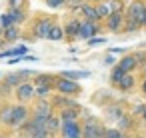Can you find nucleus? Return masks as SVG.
Segmentation results:
<instances>
[{
  "instance_id": "1",
  "label": "nucleus",
  "mask_w": 146,
  "mask_h": 138,
  "mask_svg": "<svg viewBox=\"0 0 146 138\" xmlns=\"http://www.w3.org/2000/svg\"><path fill=\"white\" fill-rule=\"evenodd\" d=\"M56 90L64 96H74L80 92V86L70 78H60V80H56Z\"/></svg>"
},
{
  "instance_id": "2",
  "label": "nucleus",
  "mask_w": 146,
  "mask_h": 138,
  "mask_svg": "<svg viewBox=\"0 0 146 138\" xmlns=\"http://www.w3.org/2000/svg\"><path fill=\"white\" fill-rule=\"evenodd\" d=\"M28 118V108L24 104H18V106H12V118H10V126L12 128H20Z\"/></svg>"
},
{
  "instance_id": "3",
  "label": "nucleus",
  "mask_w": 146,
  "mask_h": 138,
  "mask_svg": "<svg viewBox=\"0 0 146 138\" xmlns=\"http://www.w3.org/2000/svg\"><path fill=\"white\" fill-rule=\"evenodd\" d=\"M60 130L64 138H82V130L78 126L76 120H68V122H60Z\"/></svg>"
},
{
  "instance_id": "4",
  "label": "nucleus",
  "mask_w": 146,
  "mask_h": 138,
  "mask_svg": "<svg viewBox=\"0 0 146 138\" xmlns=\"http://www.w3.org/2000/svg\"><path fill=\"white\" fill-rule=\"evenodd\" d=\"M98 32V26H96V22H92V20H86V22H80V26H78V34L76 36H80V38H92L94 34Z\"/></svg>"
},
{
  "instance_id": "5",
  "label": "nucleus",
  "mask_w": 146,
  "mask_h": 138,
  "mask_svg": "<svg viewBox=\"0 0 146 138\" xmlns=\"http://www.w3.org/2000/svg\"><path fill=\"white\" fill-rule=\"evenodd\" d=\"M32 96H34V88H32V84H28V82H20V84L16 86V98H18L20 102H28Z\"/></svg>"
},
{
  "instance_id": "6",
  "label": "nucleus",
  "mask_w": 146,
  "mask_h": 138,
  "mask_svg": "<svg viewBox=\"0 0 146 138\" xmlns=\"http://www.w3.org/2000/svg\"><path fill=\"white\" fill-rule=\"evenodd\" d=\"M50 28H52V20H48V18H40V20L34 24V36H38V38H48Z\"/></svg>"
},
{
  "instance_id": "7",
  "label": "nucleus",
  "mask_w": 146,
  "mask_h": 138,
  "mask_svg": "<svg viewBox=\"0 0 146 138\" xmlns=\"http://www.w3.org/2000/svg\"><path fill=\"white\" fill-rule=\"evenodd\" d=\"M144 4L142 2H138V0H136V2H132L130 4V8H128V20H134V22H138L140 24V18H142V12H144Z\"/></svg>"
},
{
  "instance_id": "8",
  "label": "nucleus",
  "mask_w": 146,
  "mask_h": 138,
  "mask_svg": "<svg viewBox=\"0 0 146 138\" xmlns=\"http://www.w3.org/2000/svg\"><path fill=\"white\" fill-rule=\"evenodd\" d=\"M82 138H104V128L98 124H86L82 130Z\"/></svg>"
},
{
  "instance_id": "9",
  "label": "nucleus",
  "mask_w": 146,
  "mask_h": 138,
  "mask_svg": "<svg viewBox=\"0 0 146 138\" xmlns=\"http://www.w3.org/2000/svg\"><path fill=\"white\" fill-rule=\"evenodd\" d=\"M50 108H52V104L50 102H46L44 98H40V102L34 106V116H38V118H48L52 112H50Z\"/></svg>"
},
{
  "instance_id": "10",
  "label": "nucleus",
  "mask_w": 146,
  "mask_h": 138,
  "mask_svg": "<svg viewBox=\"0 0 146 138\" xmlns=\"http://www.w3.org/2000/svg\"><path fill=\"white\" fill-rule=\"evenodd\" d=\"M106 18H108V28H110L112 32H116V30L122 26V14H120V12H110Z\"/></svg>"
},
{
  "instance_id": "11",
  "label": "nucleus",
  "mask_w": 146,
  "mask_h": 138,
  "mask_svg": "<svg viewBox=\"0 0 146 138\" xmlns=\"http://www.w3.org/2000/svg\"><path fill=\"white\" fill-rule=\"evenodd\" d=\"M116 84H118V88H120V90H130V88L134 86V76H132L130 72H124V74L118 78V82H116Z\"/></svg>"
},
{
  "instance_id": "12",
  "label": "nucleus",
  "mask_w": 146,
  "mask_h": 138,
  "mask_svg": "<svg viewBox=\"0 0 146 138\" xmlns=\"http://www.w3.org/2000/svg\"><path fill=\"white\" fill-rule=\"evenodd\" d=\"M18 36H20V28H18L16 24H10V26H6V28H4V40L14 42Z\"/></svg>"
},
{
  "instance_id": "13",
  "label": "nucleus",
  "mask_w": 146,
  "mask_h": 138,
  "mask_svg": "<svg viewBox=\"0 0 146 138\" xmlns=\"http://www.w3.org/2000/svg\"><path fill=\"white\" fill-rule=\"evenodd\" d=\"M136 64H138V60H136V56H124L122 60H120V68L124 70V72H130V70H134L136 68Z\"/></svg>"
},
{
  "instance_id": "14",
  "label": "nucleus",
  "mask_w": 146,
  "mask_h": 138,
  "mask_svg": "<svg viewBox=\"0 0 146 138\" xmlns=\"http://www.w3.org/2000/svg\"><path fill=\"white\" fill-rule=\"evenodd\" d=\"M44 128L48 130V134H52V132H56V130H60V118H56V116H48L46 118V122H44Z\"/></svg>"
},
{
  "instance_id": "15",
  "label": "nucleus",
  "mask_w": 146,
  "mask_h": 138,
  "mask_svg": "<svg viewBox=\"0 0 146 138\" xmlns=\"http://www.w3.org/2000/svg\"><path fill=\"white\" fill-rule=\"evenodd\" d=\"M76 118H78V110H76V108H72V110H70V106L62 108V116H60V122H68V120H76Z\"/></svg>"
},
{
  "instance_id": "16",
  "label": "nucleus",
  "mask_w": 146,
  "mask_h": 138,
  "mask_svg": "<svg viewBox=\"0 0 146 138\" xmlns=\"http://www.w3.org/2000/svg\"><path fill=\"white\" fill-rule=\"evenodd\" d=\"M80 14H84V16H86V20H92V22H96V20H98V16H96V10H94L92 6H88V4L80 6Z\"/></svg>"
},
{
  "instance_id": "17",
  "label": "nucleus",
  "mask_w": 146,
  "mask_h": 138,
  "mask_svg": "<svg viewBox=\"0 0 146 138\" xmlns=\"http://www.w3.org/2000/svg\"><path fill=\"white\" fill-rule=\"evenodd\" d=\"M78 26H80V22L78 20H68V24H66V28H64V34L66 36H76L78 34Z\"/></svg>"
},
{
  "instance_id": "18",
  "label": "nucleus",
  "mask_w": 146,
  "mask_h": 138,
  "mask_svg": "<svg viewBox=\"0 0 146 138\" xmlns=\"http://www.w3.org/2000/svg\"><path fill=\"white\" fill-rule=\"evenodd\" d=\"M128 128H132V118L120 114L118 116V130H128Z\"/></svg>"
},
{
  "instance_id": "19",
  "label": "nucleus",
  "mask_w": 146,
  "mask_h": 138,
  "mask_svg": "<svg viewBox=\"0 0 146 138\" xmlns=\"http://www.w3.org/2000/svg\"><path fill=\"white\" fill-rule=\"evenodd\" d=\"M10 118H12V106H4L2 110H0V122L10 124Z\"/></svg>"
},
{
  "instance_id": "20",
  "label": "nucleus",
  "mask_w": 146,
  "mask_h": 138,
  "mask_svg": "<svg viewBox=\"0 0 146 138\" xmlns=\"http://www.w3.org/2000/svg\"><path fill=\"white\" fill-rule=\"evenodd\" d=\"M62 36H64V30H62L60 26L52 24V28H50V32H48V38H50V40H60Z\"/></svg>"
},
{
  "instance_id": "21",
  "label": "nucleus",
  "mask_w": 146,
  "mask_h": 138,
  "mask_svg": "<svg viewBox=\"0 0 146 138\" xmlns=\"http://www.w3.org/2000/svg\"><path fill=\"white\" fill-rule=\"evenodd\" d=\"M62 78H70V80H76V78H84V76H90V72H74V70H66L60 74Z\"/></svg>"
},
{
  "instance_id": "22",
  "label": "nucleus",
  "mask_w": 146,
  "mask_h": 138,
  "mask_svg": "<svg viewBox=\"0 0 146 138\" xmlns=\"http://www.w3.org/2000/svg\"><path fill=\"white\" fill-rule=\"evenodd\" d=\"M48 94H50V84H38L34 90V96H38V98H46Z\"/></svg>"
},
{
  "instance_id": "23",
  "label": "nucleus",
  "mask_w": 146,
  "mask_h": 138,
  "mask_svg": "<svg viewBox=\"0 0 146 138\" xmlns=\"http://www.w3.org/2000/svg\"><path fill=\"white\" fill-rule=\"evenodd\" d=\"M22 80H24V78H22V74H20V72H18V74H8V76H6V80H4V82H6V84H8V86H18V84H20V82H22Z\"/></svg>"
},
{
  "instance_id": "24",
  "label": "nucleus",
  "mask_w": 146,
  "mask_h": 138,
  "mask_svg": "<svg viewBox=\"0 0 146 138\" xmlns=\"http://www.w3.org/2000/svg\"><path fill=\"white\" fill-rule=\"evenodd\" d=\"M104 138H124V134L118 128H110V130H104Z\"/></svg>"
},
{
  "instance_id": "25",
  "label": "nucleus",
  "mask_w": 146,
  "mask_h": 138,
  "mask_svg": "<svg viewBox=\"0 0 146 138\" xmlns=\"http://www.w3.org/2000/svg\"><path fill=\"white\" fill-rule=\"evenodd\" d=\"M8 14H10V18H12V22H14V24H16V22H20V20H24V14H22L18 8H10V12H8Z\"/></svg>"
},
{
  "instance_id": "26",
  "label": "nucleus",
  "mask_w": 146,
  "mask_h": 138,
  "mask_svg": "<svg viewBox=\"0 0 146 138\" xmlns=\"http://www.w3.org/2000/svg\"><path fill=\"white\" fill-rule=\"evenodd\" d=\"M94 10H96V16H98V18H106V16L110 14V8L104 6V4H102V6H96Z\"/></svg>"
},
{
  "instance_id": "27",
  "label": "nucleus",
  "mask_w": 146,
  "mask_h": 138,
  "mask_svg": "<svg viewBox=\"0 0 146 138\" xmlns=\"http://www.w3.org/2000/svg\"><path fill=\"white\" fill-rule=\"evenodd\" d=\"M120 10H122L120 0H110V12H120Z\"/></svg>"
},
{
  "instance_id": "28",
  "label": "nucleus",
  "mask_w": 146,
  "mask_h": 138,
  "mask_svg": "<svg viewBox=\"0 0 146 138\" xmlns=\"http://www.w3.org/2000/svg\"><path fill=\"white\" fill-rule=\"evenodd\" d=\"M122 74H124V70H122L120 66H116V68L112 70V82H118V78H120Z\"/></svg>"
},
{
  "instance_id": "29",
  "label": "nucleus",
  "mask_w": 146,
  "mask_h": 138,
  "mask_svg": "<svg viewBox=\"0 0 146 138\" xmlns=\"http://www.w3.org/2000/svg\"><path fill=\"white\" fill-rule=\"evenodd\" d=\"M52 106H70V100H66V98H56V100L52 102Z\"/></svg>"
},
{
  "instance_id": "30",
  "label": "nucleus",
  "mask_w": 146,
  "mask_h": 138,
  "mask_svg": "<svg viewBox=\"0 0 146 138\" xmlns=\"http://www.w3.org/2000/svg\"><path fill=\"white\" fill-rule=\"evenodd\" d=\"M64 2H66V0H46V4L52 6V8H58V6H62Z\"/></svg>"
},
{
  "instance_id": "31",
  "label": "nucleus",
  "mask_w": 146,
  "mask_h": 138,
  "mask_svg": "<svg viewBox=\"0 0 146 138\" xmlns=\"http://www.w3.org/2000/svg\"><path fill=\"white\" fill-rule=\"evenodd\" d=\"M10 24H14V22H12V18H10V14H6V16H2V26L6 28V26H10Z\"/></svg>"
},
{
  "instance_id": "32",
  "label": "nucleus",
  "mask_w": 146,
  "mask_h": 138,
  "mask_svg": "<svg viewBox=\"0 0 146 138\" xmlns=\"http://www.w3.org/2000/svg\"><path fill=\"white\" fill-rule=\"evenodd\" d=\"M138 26H140L138 22H134V20H128V28H126V30H128V32H132V30H138Z\"/></svg>"
},
{
  "instance_id": "33",
  "label": "nucleus",
  "mask_w": 146,
  "mask_h": 138,
  "mask_svg": "<svg viewBox=\"0 0 146 138\" xmlns=\"http://www.w3.org/2000/svg\"><path fill=\"white\" fill-rule=\"evenodd\" d=\"M36 84H50V78L48 76H38L36 78Z\"/></svg>"
},
{
  "instance_id": "34",
  "label": "nucleus",
  "mask_w": 146,
  "mask_h": 138,
  "mask_svg": "<svg viewBox=\"0 0 146 138\" xmlns=\"http://www.w3.org/2000/svg\"><path fill=\"white\" fill-rule=\"evenodd\" d=\"M90 40V46H96V44H104V38L102 40H98V38H88Z\"/></svg>"
},
{
  "instance_id": "35",
  "label": "nucleus",
  "mask_w": 146,
  "mask_h": 138,
  "mask_svg": "<svg viewBox=\"0 0 146 138\" xmlns=\"http://www.w3.org/2000/svg\"><path fill=\"white\" fill-rule=\"evenodd\" d=\"M10 2V6L12 8H18V6H22V0H8Z\"/></svg>"
},
{
  "instance_id": "36",
  "label": "nucleus",
  "mask_w": 146,
  "mask_h": 138,
  "mask_svg": "<svg viewBox=\"0 0 146 138\" xmlns=\"http://www.w3.org/2000/svg\"><path fill=\"white\" fill-rule=\"evenodd\" d=\"M140 26H146V8L142 12V18H140Z\"/></svg>"
},
{
  "instance_id": "37",
  "label": "nucleus",
  "mask_w": 146,
  "mask_h": 138,
  "mask_svg": "<svg viewBox=\"0 0 146 138\" xmlns=\"http://www.w3.org/2000/svg\"><path fill=\"white\" fill-rule=\"evenodd\" d=\"M8 90H10V86L4 82V84H2V94H8Z\"/></svg>"
},
{
  "instance_id": "38",
  "label": "nucleus",
  "mask_w": 146,
  "mask_h": 138,
  "mask_svg": "<svg viewBox=\"0 0 146 138\" xmlns=\"http://www.w3.org/2000/svg\"><path fill=\"white\" fill-rule=\"evenodd\" d=\"M142 110H144V106H136L134 108V114H142Z\"/></svg>"
},
{
  "instance_id": "39",
  "label": "nucleus",
  "mask_w": 146,
  "mask_h": 138,
  "mask_svg": "<svg viewBox=\"0 0 146 138\" xmlns=\"http://www.w3.org/2000/svg\"><path fill=\"white\" fill-rule=\"evenodd\" d=\"M142 92L146 94V78H144V82H142Z\"/></svg>"
},
{
  "instance_id": "40",
  "label": "nucleus",
  "mask_w": 146,
  "mask_h": 138,
  "mask_svg": "<svg viewBox=\"0 0 146 138\" xmlns=\"http://www.w3.org/2000/svg\"><path fill=\"white\" fill-rule=\"evenodd\" d=\"M142 116H144V120H146V106H144V110H142Z\"/></svg>"
},
{
  "instance_id": "41",
  "label": "nucleus",
  "mask_w": 146,
  "mask_h": 138,
  "mask_svg": "<svg viewBox=\"0 0 146 138\" xmlns=\"http://www.w3.org/2000/svg\"><path fill=\"white\" fill-rule=\"evenodd\" d=\"M138 138H146V136H138Z\"/></svg>"
},
{
  "instance_id": "42",
  "label": "nucleus",
  "mask_w": 146,
  "mask_h": 138,
  "mask_svg": "<svg viewBox=\"0 0 146 138\" xmlns=\"http://www.w3.org/2000/svg\"><path fill=\"white\" fill-rule=\"evenodd\" d=\"M0 46H2V42H0Z\"/></svg>"
},
{
  "instance_id": "43",
  "label": "nucleus",
  "mask_w": 146,
  "mask_h": 138,
  "mask_svg": "<svg viewBox=\"0 0 146 138\" xmlns=\"http://www.w3.org/2000/svg\"><path fill=\"white\" fill-rule=\"evenodd\" d=\"M144 74H146V70H144Z\"/></svg>"
}]
</instances>
